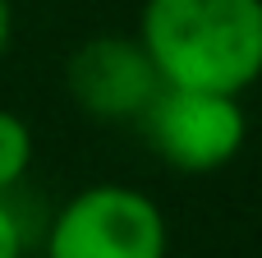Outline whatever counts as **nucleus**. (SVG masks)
<instances>
[{
	"mask_svg": "<svg viewBox=\"0 0 262 258\" xmlns=\"http://www.w3.org/2000/svg\"><path fill=\"white\" fill-rule=\"evenodd\" d=\"M138 42L161 83L239 97L262 78V0H143Z\"/></svg>",
	"mask_w": 262,
	"mask_h": 258,
	"instance_id": "obj_1",
	"label": "nucleus"
},
{
	"mask_svg": "<svg viewBox=\"0 0 262 258\" xmlns=\"http://www.w3.org/2000/svg\"><path fill=\"white\" fill-rule=\"evenodd\" d=\"M46 258H166V217L129 185H92L55 212Z\"/></svg>",
	"mask_w": 262,
	"mask_h": 258,
	"instance_id": "obj_2",
	"label": "nucleus"
},
{
	"mask_svg": "<svg viewBox=\"0 0 262 258\" xmlns=\"http://www.w3.org/2000/svg\"><path fill=\"white\" fill-rule=\"evenodd\" d=\"M138 129L147 134L152 152L166 166H175L184 175H207L244 148L249 120L239 111V97H230V92L161 83V92L138 115Z\"/></svg>",
	"mask_w": 262,
	"mask_h": 258,
	"instance_id": "obj_3",
	"label": "nucleus"
},
{
	"mask_svg": "<svg viewBox=\"0 0 262 258\" xmlns=\"http://www.w3.org/2000/svg\"><path fill=\"white\" fill-rule=\"evenodd\" d=\"M64 88H69L74 106L88 111L92 120L138 125L147 102L161 92V74H157V65H152V55H147V46L138 37L101 32V37L83 42L69 55Z\"/></svg>",
	"mask_w": 262,
	"mask_h": 258,
	"instance_id": "obj_4",
	"label": "nucleus"
},
{
	"mask_svg": "<svg viewBox=\"0 0 262 258\" xmlns=\"http://www.w3.org/2000/svg\"><path fill=\"white\" fill-rule=\"evenodd\" d=\"M28 162H32V134L18 115L0 111V194H9L23 175H28Z\"/></svg>",
	"mask_w": 262,
	"mask_h": 258,
	"instance_id": "obj_5",
	"label": "nucleus"
},
{
	"mask_svg": "<svg viewBox=\"0 0 262 258\" xmlns=\"http://www.w3.org/2000/svg\"><path fill=\"white\" fill-rule=\"evenodd\" d=\"M0 258H23V222L0 194Z\"/></svg>",
	"mask_w": 262,
	"mask_h": 258,
	"instance_id": "obj_6",
	"label": "nucleus"
},
{
	"mask_svg": "<svg viewBox=\"0 0 262 258\" xmlns=\"http://www.w3.org/2000/svg\"><path fill=\"white\" fill-rule=\"evenodd\" d=\"M9 28H14V18H9V0H0V55H5V46H9Z\"/></svg>",
	"mask_w": 262,
	"mask_h": 258,
	"instance_id": "obj_7",
	"label": "nucleus"
}]
</instances>
